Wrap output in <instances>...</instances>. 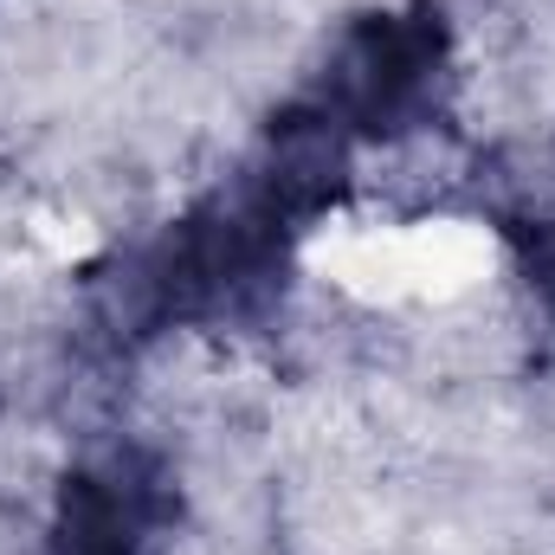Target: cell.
<instances>
[{
	"label": "cell",
	"mask_w": 555,
	"mask_h": 555,
	"mask_svg": "<svg viewBox=\"0 0 555 555\" xmlns=\"http://www.w3.org/2000/svg\"><path fill=\"white\" fill-rule=\"evenodd\" d=\"M175 517V485L149 452H111L59 485L52 555H142Z\"/></svg>",
	"instance_id": "obj_3"
},
{
	"label": "cell",
	"mask_w": 555,
	"mask_h": 555,
	"mask_svg": "<svg viewBox=\"0 0 555 555\" xmlns=\"http://www.w3.org/2000/svg\"><path fill=\"white\" fill-rule=\"evenodd\" d=\"M452 65V33L439 7L401 13H362L323 65V85L310 104H323L349 137H401L439 104Z\"/></svg>",
	"instance_id": "obj_2"
},
{
	"label": "cell",
	"mask_w": 555,
	"mask_h": 555,
	"mask_svg": "<svg viewBox=\"0 0 555 555\" xmlns=\"http://www.w3.org/2000/svg\"><path fill=\"white\" fill-rule=\"evenodd\" d=\"M246 188L259 194V207L278 227H304L323 207H336V194L349 188V130L323 111V104H291L278 111L259 162L246 168Z\"/></svg>",
	"instance_id": "obj_4"
},
{
	"label": "cell",
	"mask_w": 555,
	"mask_h": 555,
	"mask_svg": "<svg viewBox=\"0 0 555 555\" xmlns=\"http://www.w3.org/2000/svg\"><path fill=\"white\" fill-rule=\"evenodd\" d=\"M284 259L291 227H278L259 194L240 181L188 207L162 240L111 259L91 297L124 343L175 323H253L284 291Z\"/></svg>",
	"instance_id": "obj_1"
}]
</instances>
